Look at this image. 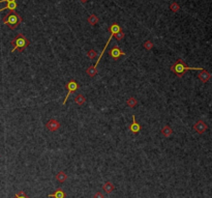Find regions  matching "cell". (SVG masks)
<instances>
[{
    "instance_id": "7",
    "label": "cell",
    "mask_w": 212,
    "mask_h": 198,
    "mask_svg": "<svg viewBox=\"0 0 212 198\" xmlns=\"http://www.w3.org/2000/svg\"><path fill=\"white\" fill-rule=\"evenodd\" d=\"M60 127H61L60 122H58L57 119H54V118L50 119L48 122H47V125H46V128H47V129H48L50 132H56V131H58V130L60 129Z\"/></svg>"
},
{
    "instance_id": "1",
    "label": "cell",
    "mask_w": 212,
    "mask_h": 198,
    "mask_svg": "<svg viewBox=\"0 0 212 198\" xmlns=\"http://www.w3.org/2000/svg\"><path fill=\"white\" fill-rule=\"evenodd\" d=\"M171 72L175 73L178 78H182L184 76V74L186 73L187 71H202L203 67H188L187 64L184 62V60L179 58L177 59L175 62L170 67Z\"/></svg>"
},
{
    "instance_id": "24",
    "label": "cell",
    "mask_w": 212,
    "mask_h": 198,
    "mask_svg": "<svg viewBox=\"0 0 212 198\" xmlns=\"http://www.w3.org/2000/svg\"><path fill=\"white\" fill-rule=\"evenodd\" d=\"M114 36H115V38H116V39H117V41H121V39H124L125 34H124V32H123L122 30H120V31H118L117 33H116Z\"/></svg>"
},
{
    "instance_id": "4",
    "label": "cell",
    "mask_w": 212,
    "mask_h": 198,
    "mask_svg": "<svg viewBox=\"0 0 212 198\" xmlns=\"http://www.w3.org/2000/svg\"><path fill=\"white\" fill-rule=\"evenodd\" d=\"M65 88L67 89V94H66V97H65V99H64V101H63V106L65 104H66V102H67V100H68V97H69V95H71L73 92L74 91H77V89L79 88V85H78V83L76 82L74 80H71V81H68V82L66 83V85H65Z\"/></svg>"
},
{
    "instance_id": "18",
    "label": "cell",
    "mask_w": 212,
    "mask_h": 198,
    "mask_svg": "<svg viewBox=\"0 0 212 198\" xmlns=\"http://www.w3.org/2000/svg\"><path fill=\"white\" fill-rule=\"evenodd\" d=\"M88 23H89L91 26H94V25H96L97 23H98V18H97V16L96 15H94V14H92V15H90L89 17H88Z\"/></svg>"
},
{
    "instance_id": "14",
    "label": "cell",
    "mask_w": 212,
    "mask_h": 198,
    "mask_svg": "<svg viewBox=\"0 0 212 198\" xmlns=\"http://www.w3.org/2000/svg\"><path fill=\"white\" fill-rule=\"evenodd\" d=\"M18 4L16 1H11V2H8V5L4 6V8H0V11H5V10H9V11H16V8H17Z\"/></svg>"
},
{
    "instance_id": "26",
    "label": "cell",
    "mask_w": 212,
    "mask_h": 198,
    "mask_svg": "<svg viewBox=\"0 0 212 198\" xmlns=\"http://www.w3.org/2000/svg\"><path fill=\"white\" fill-rule=\"evenodd\" d=\"M11 1H16V0H0V3L1 2H11Z\"/></svg>"
},
{
    "instance_id": "6",
    "label": "cell",
    "mask_w": 212,
    "mask_h": 198,
    "mask_svg": "<svg viewBox=\"0 0 212 198\" xmlns=\"http://www.w3.org/2000/svg\"><path fill=\"white\" fill-rule=\"evenodd\" d=\"M207 130H208V125L202 119L198 120V122L194 125V131L197 132L198 134H200V135L204 134Z\"/></svg>"
},
{
    "instance_id": "27",
    "label": "cell",
    "mask_w": 212,
    "mask_h": 198,
    "mask_svg": "<svg viewBox=\"0 0 212 198\" xmlns=\"http://www.w3.org/2000/svg\"><path fill=\"white\" fill-rule=\"evenodd\" d=\"M88 1V0H80V2H81V3H86V2H87Z\"/></svg>"
},
{
    "instance_id": "23",
    "label": "cell",
    "mask_w": 212,
    "mask_h": 198,
    "mask_svg": "<svg viewBox=\"0 0 212 198\" xmlns=\"http://www.w3.org/2000/svg\"><path fill=\"white\" fill-rule=\"evenodd\" d=\"M96 56H97V53L95 52V50H93V49H91V50H89L87 52V57L90 58V59H94Z\"/></svg>"
},
{
    "instance_id": "12",
    "label": "cell",
    "mask_w": 212,
    "mask_h": 198,
    "mask_svg": "<svg viewBox=\"0 0 212 198\" xmlns=\"http://www.w3.org/2000/svg\"><path fill=\"white\" fill-rule=\"evenodd\" d=\"M160 133H162V135L165 137V138H169V137L171 136L172 134H173V130H172V128L170 127V125H165V127L162 129Z\"/></svg>"
},
{
    "instance_id": "17",
    "label": "cell",
    "mask_w": 212,
    "mask_h": 198,
    "mask_svg": "<svg viewBox=\"0 0 212 198\" xmlns=\"http://www.w3.org/2000/svg\"><path fill=\"white\" fill-rule=\"evenodd\" d=\"M138 105V100L134 97H130L129 99H127L126 101V106L129 107V108H135V107Z\"/></svg>"
},
{
    "instance_id": "11",
    "label": "cell",
    "mask_w": 212,
    "mask_h": 198,
    "mask_svg": "<svg viewBox=\"0 0 212 198\" xmlns=\"http://www.w3.org/2000/svg\"><path fill=\"white\" fill-rule=\"evenodd\" d=\"M114 190H115V186H114L111 181H106V183H104V185H102V191H104L107 194H111Z\"/></svg>"
},
{
    "instance_id": "19",
    "label": "cell",
    "mask_w": 212,
    "mask_h": 198,
    "mask_svg": "<svg viewBox=\"0 0 212 198\" xmlns=\"http://www.w3.org/2000/svg\"><path fill=\"white\" fill-rule=\"evenodd\" d=\"M97 73H98V71H97L96 69H94L93 67H89L87 70H86V74H87L88 76L90 77V78H93V77H95L97 75Z\"/></svg>"
},
{
    "instance_id": "22",
    "label": "cell",
    "mask_w": 212,
    "mask_h": 198,
    "mask_svg": "<svg viewBox=\"0 0 212 198\" xmlns=\"http://www.w3.org/2000/svg\"><path fill=\"white\" fill-rule=\"evenodd\" d=\"M14 198H30V197L28 196V195L24 192V191H20L19 193H16L15 196H14Z\"/></svg>"
},
{
    "instance_id": "13",
    "label": "cell",
    "mask_w": 212,
    "mask_h": 198,
    "mask_svg": "<svg viewBox=\"0 0 212 198\" xmlns=\"http://www.w3.org/2000/svg\"><path fill=\"white\" fill-rule=\"evenodd\" d=\"M67 178H68V175L64 171H59L56 174V181H59V183H65Z\"/></svg>"
},
{
    "instance_id": "3",
    "label": "cell",
    "mask_w": 212,
    "mask_h": 198,
    "mask_svg": "<svg viewBox=\"0 0 212 198\" xmlns=\"http://www.w3.org/2000/svg\"><path fill=\"white\" fill-rule=\"evenodd\" d=\"M29 44H30L29 39H28L24 34L19 33L16 36V38L11 41V45H13V50H11V52H15L16 50H19L20 52H23V51L29 46Z\"/></svg>"
},
{
    "instance_id": "20",
    "label": "cell",
    "mask_w": 212,
    "mask_h": 198,
    "mask_svg": "<svg viewBox=\"0 0 212 198\" xmlns=\"http://www.w3.org/2000/svg\"><path fill=\"white\" fill-rule=\"evenodd\" d=\"M170 10H171L173 13H177V11H180V6L177 2H172L171 5H170Z\"/></svg>"
},
{
    "instance_id": "5",
    "label": "cell",
    "mask_w": 212,
    "mask_h": 198,
    "mask_svg": "<svg viewBox=\"0 0 212 198\" xmlns=\"http://www.w3.org/2000/svg\"><path fill=\"white\" fill-rule=\"evenodd\" d=\"M109 55H110V57L113 60H118L119 59V57L124 56L125 53L119 48V46L116 45V46H114V47H112L110 49V51H109Z\"/></svg>"
},
{
    "instance_id": "28",
    "label": "cell",
    "mask_w": 212,
    "mask_h": 198,
    "mask_svg": "<svg viewBox=\"0 0 212 198\" xmlns=\"http://www.w3.org/2000/svg\"><path fill=\"white\" fill-rule=\"evenodd\" d=\"M0 157H1V156H0Z\"/></svg>"
},
{
    "instance_id": "2",
    "label": "cell",
    "mask_w": 212,
    "mask_h": 198,
    "mask_svg": "<svg viewBox=\"0 0 212 198\" xmlns=\"http://www.w3.org/2000/svg\"><path fill=\"white\" fill-rule=\"evenodd\" d=\"M2 22H3V24L8 25L11 29L15 30L23 22V20L22 17L20 16V14H18L16 11H11L8 15L3 17Z\"/></svg>"
},
{
    "instance_id": "25",
    "label": "cell",
    "mask_w": 212,
    "mask_h": 198,
    "mask_svg": "<svg viewBox=\"0 0 212 198\" xmlns=\"http://www.w3.org/2000/svg\"><path fill=\"white\" fill-rule=\"evenodd\" d=\"M93 198H104V193L101 192V191H97V192L94 194Z\"/></svg>"
},
{
    "instance_id": "15",
    "label": "cell",
    "mask_w": 212,
    "mask_h": 198,
    "mask_svg": "<svg viewBox=\"0 0 212 198\" xmlns=\"http://www.w3.org/2000/svg\"><path fill=\"white\" fill-rule=\"evenodd\" d=\"M74 102H76V104L79 105V106H83V105L85 104V102H86L85 95L82 94H79L76 97H74Z\"/></svg>"
},
{
    "instance_id": "8",
    "label": "cell",
    "mask_w": 212,
    "mask_h": 198,
    "mask_svg": "<svg viewBox=\"0 0 212 198\" xmlns=\"http://www.w3.org/2000/svg\"><path fill=\"white\" fill-rule=\"evenodd\" d=\"M129 130H130V132L135 135L138 134V133L142 130L141 125H139L136 120V115H132V125H129Z\"/></svg>"
},
{
    "instance_id": "10",
    "label": "cell",
    "mask_w": 212,
    "mask_h": 198,
    "mask_svg": "<svg viewBox=\"0 0 212 198\" xmlns=\"http://www.w3.org/2000/svg\"><path fill=\"white\" fill-rule=\"evenodd\" d=\"M48 197L50 198H66V193L63 191L62 188H57L53 194H49Z\"/></svg>"
},
{
    "instance_id": "9",
    "label": "cell",
    "mask_w": 212,
    "mask_h": 198,
    "mask_svg": "<svg viewBox=\"0 0 212 198\" xmlns=\"http://www.w3.org/2000/svg\"><path fill=\"white\" fill-rule=\"evenodd\" d=\"M198 78H199L200 80H201L203 83H207L209 80H210V78H211V74L209 73L208 71H206V70H205V69H203L201 72H200L199 74H198Z\"/></svg>"
},
{
    "instance_id": "16",
    "label": "cell",
    "mask_w": 212,
    "mask_h": 198,
    "mask_svg": "<svg viewBox=\"0 0 212 198\" xmlns=\"http://www.w3.org/2000/svg\"><path fill=\"white\" fill-rule=\"evenodd\" d=\"M120 30H121V28L117 23H113V24L109 27V32H110L111 34H114V36H115L118 31H120Z\"/></svg>"
},
{
    "instance_id": "21",
    "label": "cell",
    "mask_w": 212,
    "mask_h": 198,
    "mask_svg": "<svg viewBox=\"0 0 212 198\" xmlns=\"http://www.w3.org/2000/svg\"><path fill=\"white\" fill-rule=\"evenodd\" d=\"M143 47H144L145 50L150 51V50H152V49H153V43L151 41H146V42H144Z\"/></svg>"
}]
</instances>
